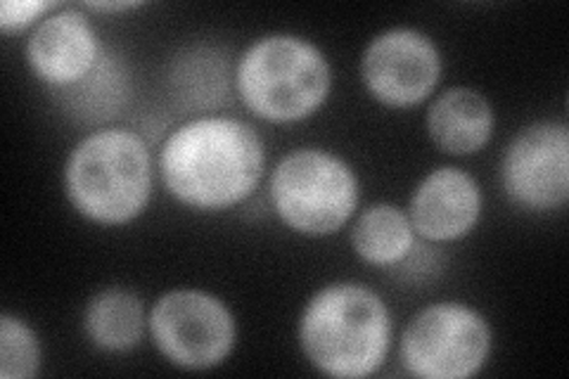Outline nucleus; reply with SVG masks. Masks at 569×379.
I'll list each match as a JSON object with an SVG mask.
<instances>
[{
  "instance_id": "f257e3e1",
  "label": "nucleus",
  "mask_w": 569,
  "mask_h": 379,
  "mask_svg": "<svg viewBox=\"0 0 569 379\" xmlns=\"http://www.w3.org/2000/svg\"><path fill=\"white\" fill-rule=\"evenodd\" d=\"M266 148L236 117H198L178 126L159 150V176L173 200L194 211L242 205L259 188Z\"/></svg>"
},
{
  "instance_id": "f03ea898",
  "label": "nucleus",
  "mask_w": 569,
  "mask_h": 379,
  "mask_svg": "<svg viewBox=\"0 0 569 379\" xmlns=\"http://www.w3.org/2000/svg\"><path fill=\"white\" fill-rule=\"evenodd\" d=\"M299 347L328 377L363 379L389 356L391 316L385 299L359 282L318 290L299 318Z\"/></svg>"
},
{
  "instance_id": "7ed1b4c3",
  "label": "nucleus",
  "mask_w": 569,
  "mask_h": 379,
  "mask_svg": "<svg viewBox=\"0 0 569 379\" xmlns=\"http://www.w3.org/2000/svg\"><path fill=\"white\" fill-rule=\"evenodd\" d=\"M152 183L148 142L121 126H104L86 136L64 164L69 205L98 226L136 221L150 205Z\"/></svg>"
},
{
  "instance_id": "20e7f679",
  "label": "nucleus",
  "mask_w": 569,
  "mask_h": 379,
  "mask_svg": "<svg viewBox=\"0 0 569 379\" xmlns=\"http://www.w3.org/2000/svg\"><path fill=\"white\" fill-rule=\"evenodd\" d=\"M236 88L254 117L297 123L326 104L332 69L326 52L311 41L295 33H269L240 56Z\"/></svg>"
},
{
  "instance_id": "39448f33",
  "label": "nucleus",
  "mask_w": 569,
  "mask_h": 379,
  "mask_svg": "<svg viewBox=\"0 0 569 379\" xmlns=\"http://www.w3.org/2000/svg\"><path fill=\"white\" fill-rule=\"evenodd\" d=\"M359 178L342 157L318 148L284 154L269 180L278 219L307 238H328L359 207Z\"/></svg>"
},
{
  "instance_id": "423d86ee",
  "label": "nucleus",
  "mask_w": 569,
  "mask_h": 379,
  "mask_svg": "<svg viewBox=\"0 0 569 379\" xmlns=\"http://www.w3.org/2000/svg\"><path fill=\"white\" fill-rule=\"evenodd\" d=\"M493 349L487 318L472 306L439 301L411 318L401 335V363L420 379H468L482 372Z\"/></svg>"
},
{
  "instance_id": "0eeeda50",
  "label": "nucleus",
  "mask_w": 569,
  "mask_h": 379,
  "mask_svg": "<svg viewBox=\"0 0 569 379\" xmlns=\"http://www.w3.org/2000/svg\"><path fill=\"white\" fill-rule=\"evenodd\" d=\"M148 328L159 353L183 370L219 368L238 341L233 311L202 290H171L159 297Z\"/></svg>"
},
{
  "instance_id": "6e6552de",
  "label": "nucleus",
  "mask_w": 569,
  "mask_h": 379,
  "mask_svg": "<svg viewBox=\"0 0 569 379\" xmlns=\"http://www.w3.org/2000/svg\"><path fill=\"white\" fill-rule=\"evenodd\" d=\"M508 200L525 211L546 213L569 200V129L558 121H533L512 138L501 161Z\"/></svg>"
},
{
  "instance_id": "1a4fd4ad",
  "label": "nucleus",
  "mask_w": 569,
  "mask_h": 379,
  "mask_svg": "<svg viewBox=\"0 0 569 379\" xmlns=\"http://www.w3.org/2000/svg\"><path fill=\"white\" fill-rule=\"evenodd\" d=\"M441 52L418 29H389L372 39L363 52L361 77L378 102L408 110L430 98L441 81Z\"/></svg>"
},
{
  "instance_id": "9d476101",
  "label": "nucleus",
  "mask_w": 569,
  "mask_h": 379,
  "mask_svg": "<svg viewBox=\"0 0 569 379\" xmlns=\"http://www.w3.org/2000/svg\"><path fill=\"white\" fill-rule=\"evenodd\" d=\"M102 56L96 27L86 12L74 8L50 12L31 29L27 41V62L33 77L62 93L91 77Z\"/></svg>"
},
{
  "instance_id": "9b49d317",
  "label": "nucleus",
  "mask_w": 569,
  "mask_h": 379,
  "mask_svg": "<svg viewBox=\"0 0 569 379\" xmlns=\"http://www.w3.org/2000/svg\"><path fill=\"white\" fill-rule=\"evenodd\" d=\"M482 207V188L468 171L439 167L420 180L408 219L427 242H456L475 230Z\"/></svg>"
},
{
  "instance_id": "f8f14e48",
  "label": "nucleus",
  "mask_w": 569,
  "mask_h": 379,
  "mask_svg": "<svg viewBox=\"0 0 569 379\" xmlns=\"http://www.w3.org/2000/svg\"><path fill=\"white\" fill-rule=\"evenodd\" d=\"M496 114L489 100L475 88H449L427 110V133L435 146L453 157L477 154L493 136Z\"/></svg>"
},
{
  "instance_id": "ddd939ff",
  "label": "nucleus",
  "mask_w": 569,
  "mask_h": 379,
  "mask_svg": "<svg viewBox=\"0 0 569 379\" xmlns=\"http://www.w3.org/2000/svg\"><path fill=\"white\" fill-rule=\"evenodd\" d=\"M173 98L190 112H213L230 100V64L213 46H192L171 64Z\"/></svg>"
},
{
  "instance_id": "4468645a",
  "label": "nucleus",
  "mask_w": 569,
  "mask_h": 379,
  "mask_svg": "<svg viewBox=\"0 0 569 379\" xmlns=\"http://www.w3.org/2000/svg\"><path fill=\"white\" fill-rule=\"evenodd\" d=\"M146 303L123 287L98 292L86 306L83 330L102 351L123 353L136 349L146 332Z\"/></svg>"
},
{
  "instance_id": "2eb2a0df",
  "label": "nucleus",
  "mask_w": 569,
  "mask_h": 379,
  "mask_svg": "<svg viewBox=\"0 0 569 379\" xmlns=\"http://www.w3.org/2000/svg\"><path fill=\"white\" fill-rule=\"evenodd\" d=\"M351 247L370 266H399L416 249V230L406 211L380 202L368 207L356 219Z\"/></svg>"
},
{
  "instance_id": "dca6fc26",
  "label": "nucleus",
  "mask_w": 569,
  "mask_h": 379,
  "mask_svg": "<svg viewBox=\"0 0 569 379\" xmlns=\"http://www.w3.org/2000/svg\"><path fill=\"white\" fill-rule=\"evenodd\" d=\"M123 86H127V77H123L121 67L114 62L112 56H102L93 74L83 79L79 86L64 90L69 112L81 117L83 121H104L119 112L123 102Z\"/></svg>"
},
{
  "instance_id": "f3484780",
  "label": "nucleus",
  "mask_w": 569,
  "mask_h": 379,
  "mask_svg": "<svg viewBox=\"0 0 569 379\" xmlns=\"http://www.w3.org/2000/svg\"><path fill=\"white\" fill-rule=\"evenodd\" d=\"M41 368V345L29 325L12 313L0 316V377L33 379Z\"/></svg>"
},
{
  "instance_id": "a211bd4d",
  "label": "nucleus",
  "mask_w": 569,
  "mask_h": 379,
  "mask_svg": "<svg viewBox=\"0 0 569 379\" xmlns=\"http://www.w3.org/2000/svg\"><path fill=\"white\" fill-rule=\"evenodd\" d=\"M56 8L50 0H6L0 6V31L20 33L29 27H39Z\"/></svg>"
},
{
  "instance_id": "6ab92c4d",
  "label": "nucleus",
  "mask_w": 569,
  "mask_h": 379,
  "mask_svg": "<svg viewBox=\"0 0 569 379\" xmlns=\"http://www.w3.org/2000/svg\"><path fill=\"white\" fill-rule=\"evenodd\" d=\"M140 6L142 3H133V0H129V3H86L88 10H96V12H127V10H136Z\"/></svg>"
}]
</instances>
